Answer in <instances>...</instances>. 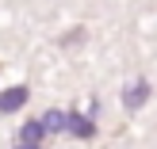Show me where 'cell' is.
I'll return each instance as SVG.
<instances>
[{"instance_id": "6da1fadb", "label": "cell", "mask_w": 157, "mask_h": 149, "mask_svg": "<svg viewBox=\"0 0 157 149\" xmlns=\"http://www.w3.org/2000/svg\"><path fill=\"white\" fill-rule=\"evenodd\" d=\"M146 99H150V84L146 80H130L127 92H123V107H127V111H138Z\"/></svg>"}, {"instance_id": "7a4b0ae2", "label": "cell", "mask_w": 157, "mask_h": 149, "mask_svg": "<svg viewBox=\"0 0 157 149\" xmlns=\"http://www.w3.org/2000/svg\"><path fill=\"white\" fill-rule=\"evenodd\" d=\"M27 96H31V92L23 88V84H15V88L0 92V115H12V111H19V107L27 103Z\"/></svg>"}, {"instance_id": "3957f363", "label": "cell", "mask_w": 157, "mask_h": 149, "mask_svg": "<svg viewBox=\"0 0 157 149\" xmlns=\"http://www.w3.org/2000/svg\"><path fill=\"white\" fill-rule=\"evenodd\" d=\"M65 126L73 130L77 138H96V122H92V119H81V115H69V119H65Z\"/></svg>"}, {"instance_id": "277c9868", "label": "cell", "mask_w": 157, "mask_h": 149, "mask_svg": "<svg viewBox=\"0 0 157 149\" xmlns=\"http://www.w3.org/2000/svg\"><path fill=\"white\" fill-rule=\"evenodd\" d=\"M61 126H65V115H61V111H50L42 119V130H61Z\"/></svg>"}]
</instances>
